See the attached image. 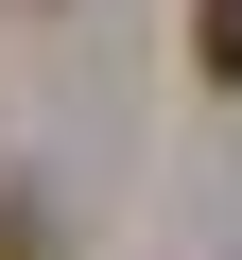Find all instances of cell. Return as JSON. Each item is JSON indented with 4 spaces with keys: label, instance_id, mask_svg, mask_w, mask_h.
<instances>
[{
    "label": "cell",
    "instance_id": "6da1fadb",
    "mask_svg": "<svg viewBox=\"0 0 242 260\" xmlns=\"http://www.w3.org/2000/svg\"><path fill=\"white\" fill-rule=\"evenodd\" d=\"M190 70H208V87H242V0H190Z\"/></svg>",
    "mask_w": 242,
    "mask_h": 260
},
{
    "label": "cell",
    "instance_id": "7a4b0ae2",
    "mask_svg": "<svg viewBox=\"0 0 242 260\" xmlns=\"http://www.w3.org/2000/svg\"><path fill=\"white\" fill-rule=\"evenodd\" d=\"M0 260H52V243H35V191H0Z\"/></svg>",
    "mask_w": 242,
    "mask_h": 260
}]
</instances>
